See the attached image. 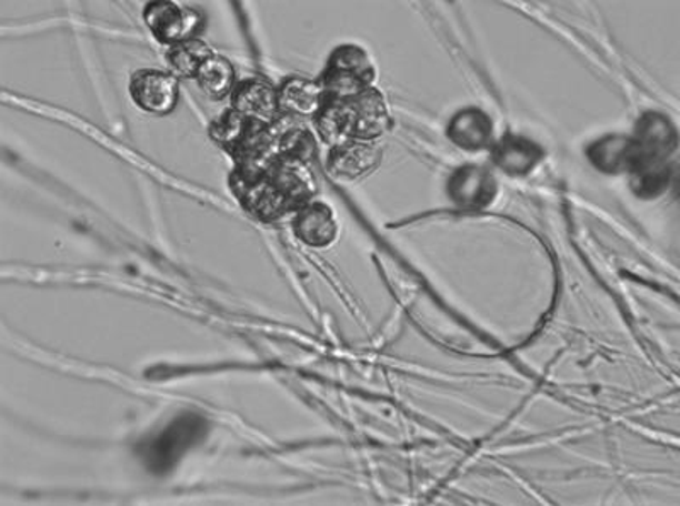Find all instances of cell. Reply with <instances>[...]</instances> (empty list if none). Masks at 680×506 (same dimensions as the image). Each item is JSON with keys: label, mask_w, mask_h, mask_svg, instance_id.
Segmentation results:
<instances>
[{"label": "cell", "mask_w": 680, "mask_h": 506, "mask_svg": "<svg viewBox=\"0 0 680 506\" xmlns=\"http://www.w3.org/2000/svg\"><path fill=\"white\" fill-rule=\"evenodd\" d=\"M279 111L284 117H317L327 104L326 91L320 82L293 77L278 91Z\"/></svg>", "instance_id": "obj_7"}, {"label": "cell", "mask_w": 680, "mask_h": 506, "mask_svg": "<svg viewBox=\"0 0 680 506\" xmlns=\"http://www.w3.org/2000/svg\"><path fill=\"white\" fill-rule=\"evenodd\" d=\"M207 434V422L201 416L184 415L163 428L159 435L140 445V454L153 473H166L181 459L182 454Z\"/></svg>", "instance_id": "obj_3"}, {"label": "cell", "mask_w": 680, "mask_h": 506, "mask_svg": "<svg viewBox=\"0 0 680 506\" xmlns=\"http://www.w3.org/2000/svg\"><path fill=\"white\" fill-rule=\"evenodd\" d=\"M130 94L138 108L163 117L178 105V79L160 70H138L131 75Z\"/></svg>", "instance_id": "obj_5"}, {"label": "cell", "mask_w": 680, "mask_h": 506, "mask_svg": "<svg viewBox=\"0 0 680 506\" xmlns=\"http://www.w3.org/2000/svg\"><path fill=\"white\" fill-rule=\"evenodd\" d=\"M196 80L204 94L210 95L211 99H223L232 95L236 89L233 88L236 70L229 60L223 59L220 54H211L196 75Z\"/></svg>", "instance_id": "obj_14"}, {"label": "cell", "mask_w": 680, "mask_h": 506, "mask_svg": "<svg viewBox=\"0 0 680 506\" xmlns=\"http://www.w3.org/2000/svg\"><path fill=\"white\" fill-rule=\"evenodd\" d=\"M448 134L461 149H487L492 142V121L478 109H467L451 121Z\"/></svg>", "instance_id": "obj_10"}, {"label": "cell", "mask_w": 680, "mask_h": 506, "mask_svg": "<svg viewBox=\"0 0 680 506\" xmlns=\"http://www.w3.org/2000/svg\"><path fill=\"white\" fill-rule=\"evenodd\" d=\"M380 159V150L370 143L351 142L333 146L329 160L330 174L339 179H359L373 171Z\"/></svg>", "instance_id": "obj_8"}, {"label": "cell", "mask_w": 680, "mask_h": 506, "mask_svg": "<svg viewBox=\"0 0 680 506\" xmlns=\"http://www.w3.org/2000/svg\"><path fill=\"white\" fill-rule=\"evenodd\" d=\"M317 126L326 142L333 146L352 140H374L388 126V111L383 95L373 88L351 99L327 101L317 114Z\"/></svg>", "instance_id": "obj_1"}, {"label": "cell", "mask_w": 680, "mask_h": 506, "mask_svg": "<svg viewBox=\"0 0 680 506\" xmlns=\"http://www.w3.org/2000/svg\"><path fill=\"white\" fill-rule=\"evenodd\" d=\"M143 18L153 37L170 47L194 40L204 24L200 12L176 2H152L147 6Z\"/></svg>", "instance_id": "obj_4"}, {"label": "cell", "mask_w": 680, "mask_h": 506, "mask_svg": "<svg viewBox=\"0 0 680 506\" xmlns=\"http://www.w3.org/2000/svg\"><path fill=\"white\" fill-rule=\"evenodd\" d=\"M374 75L377 73L368 53L348 44L333 51L320 85L326 91L327 101H342L371 89Z\"/></svg>", "instance_id": "obj_2"}, {"label": "cell", "mask_w": 680, "mask_h": 506, "mask_svg": "<svg viewBox=\"0 0 680 506\" xmlns=\"http://www.w3.org/2000/svg\"><path fill=\"white\" fill-rule=\"evenodd\" d=\"M448 191L461 206L480 208L492 201L496 181L480 166H464L451 179Z\"/></svg>", "instance_id": "obj_9"}, {"label": "cell", "mask_w": 680, "mask_h": 506, "mask_svg": "<svg viewBox=\"0 0 680 506\" xmlns=\"http://www.w3.org/2000/svg\"><path fill=\"white\" fill-rule=\"evenodd\" d=\"M543 152L540 146L524 138L509 136L493 150V160L507 174H528L540 162Z\"/></svg>", "instance_id": "obj_12"}, {"label": "cell", "mask_w": 680, "mask_h": 506, "mask_svg": "<svg viewBox=\"0 0 680 506\" xmlns=\"http://www.w3.org/2000/svg\"><path fill=\"white\" fill-rule=\"evenodd\" d=\"M294 232L301 242L311 246H326L336 239L337 223L326 204H311L298 214Z\"/></svg>", "instance_id": "obj_11"}, {"label": "cell", "mask_w": 680, "mask_h": 506, "mask_svg": "<svg viewBox=\"0 0 680 506\" xmlns=\"http://www.w3.org/2000/svg\"><path fill=\"white\" fill-rule=\"evenodd\" d=\"M208 44L201 40H189L184 43L174 44L167 51L166 60L170 73L176 79H196L203 63L211 57Z\"/></svg>", "instance_id": "obj_13"}, {"label": "cell", "mask_w": 680, "mask_h": 506, "mask_svg": "<svg viewBox=\"0 0 680 506\" xmlns=\"http://www.w3.org/2000/svg\"><path fill=\"white\" fill-rule=\"evenodd\" d=\"M232 109L249 120L272 124L279 118L278 91L264 80L250 79L239 83L232 92Z\"/></svg>", "instance_id": "obj_6"}]
</instances>
